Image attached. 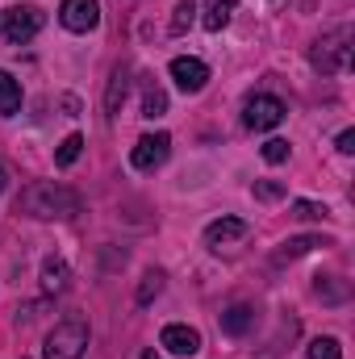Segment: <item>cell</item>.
<instances>
[{
  "instance_id": "cell-28",
  "label": "cell",
  "mask_w": 355,
  "mask_h": 359,
  "mask_svg": "<svg viewBox=\"0 0 355 359\" xmlns=\"http://www.w3.org/2000/svg\"><path fill=\"white\" fill-rule=\"evenodd\" d=\"M21 359H25V355H21Z\"/></svg>"
},
{
  "instance_id": "cell-24",
  "label": "cell",
  "mask_w": 355,
  "mask_h": 359,
  "mask_svg": "<svg viewBox=\"0 0 355 359\" xmlns=\"http://www.w3.org/2000/svg\"><path fill=\"white\" fill-rule=\"evenodd\" d=\"M284 192H288V188H284L280 180H255V196H260V201H280Z\"/></svg>"
},
{
  "instance_id": "cell-3",
  "label": "cell",
  "mask_w": 355,
  "mask_h": 359,
  "mask_svg": "<svg viewBox=\"0 0 355 359\" xmlns=\"http://www.w3.org/2000/svg\"><path fill=\"white\" fill-rule=\"evenodd\" d=\"M84 351H88V326L76 318L59 322L42 343V359H80Z\"/></svg>"
},
{
  "instance_id": "cell-16",
  "label": "cell",
  "mask_w": 355,
  "mask_h": 359,
  "mask_svg": "<svg viewBox=\"0 0 355 359\" xmlns=\"http://www.w3.org/2000/svg\"><path fill=\"white\" fill-rule=\"evenodd\" d=\"M163 113H168V92L159 88L155 80H147V88H142V117L155 121V117H163Z\"/></svg>"
},
{
  "instance_id": "cell-2",
  "label": "cell",
  "mask_w": 355,
  "mask_h": 359,
  "mask_svg": "<svg viewBox=\"0 0 355 359\" xmlns=\"http://www.w3.org/2000/svg\"><path fill=\"white\" fill-rule=\"evenodd\" d=\"M309 63H314L322 76H339V72H347V67H351V25H339V29H330L326 38H318Z\"/></svg>"
},
{
  "instance_id": "cell-12",
  "label": "cell",
  "mask_w": 355,
  "mask_h": 359,
  "mask_svg": "<svg viewBox=\"0 0 355 359\" xmlns=\"http://www.w3.org/2000/svg\"><path fill=\"white\" fill-rule=\"evenodd\" d=\"M234 4H239V0H209V4H205V17H201V25H205L209 34L226 29V25H230V17H234Z\"/></svg>"
},
{
  "instance_id": "cell-4",
  "label": "cell",
  "mask_w": 355,
  "mask_h": 359,
  "mask_svg": "<svg viewBox=\"0 0 355 359\" xmlns=\"http://www.w3.org/2000/svg\"><path fill=\"white\" fill-rule=\"evenodd\" d=\"M42 8H34V4H13V8H4L0 13V42H8V46H25L38 29H42Z\"/></svg>"
},
{
  "instance_id": "cell-18",
  "label": "cell",
  "mask_w": 355,
  "mask_h": 359,
  "mask_svg": "<svg viewBox=\"0 0 355 359\" xmlns=\"http://www.w3.org/2000/svg\"><path fill=\"white\" fill-rule=\"evenodd\" d=\"M314 247H326V243H322V238H309V234H305V238H288V243L280 247V259H297V255H309Z\"/></svg>"
},
{
  "instance_id": "cell-5",
  "label": "cell",
  "mask_w": 355,
  "mask_h": 359,
  "mask_svg": "<svg viewBox=\"0 0 355 359\" xmlns=\"http://www.w3.org/2000/svg\"><path fill=\"white\" fill-rule=\"evenodd\" d=\"M284 100L280 96H267V92H260V96H247V104H243V126L247 130H255V134H264V130H276L280 121H284Z\"/></svg>"
},
{
  "instance_id": "cell-17",
  "label": "cell",
  "mask_w": 355,
  "mask_h": 359,
  "mask_svg": "<svg viewBox=\"0 0 355 359\" xmlns=\"http://www.w3.org/2000/svg\"><path fill=\"white\" fill-rule=\"evenodd\" d=\"M80 151H84V138H80V134H67V138L59 142V155H55V163H59V168H72V163L80 159Z\"/></svg>"
},
{
  "instance_id": "cell-11",
  "label": "cell",
  "mask_w": 355,
  "mask_h": 359,
  "mask_svg": "<svg viewBox=\"0 0 355 359\" xmlns=\"http://www.w3.org/2000/svg\"><path fill=\"white\" fill-rule=\"evenodd\" d=\"M126 92H130V67L121 63V67L109 76V92H105V113H109V117H117V113H121Z\"/></svg>"
},
{
  "instance_id": "cell-27",
  "label": "cell",
  "mask_w": 355,
  "mask_h": 359,
  "mask_svg": "<svg viewBox=\"0 0 355 359\" xmlns=\"http://www.w3.org/2000/svg\"><path fill=\"white\" fill-rule=\"evenodd\" d=\"M142 359H159V351H147V355H142Z\"/></svg>"
},
{
  "instance_id": "cell-23",
  "label": "cell",
  "mask_w": 355,
  "mask_h": 359,
  "mask_svg": "<svg viewBox=\"0 0 355 359\" xmlns=\"http://www.w3.org/2000/svg\"><path fill=\"white\" fill-rule=\"evenodd\" d=\"M284 159H288V142H284V138H267L264 142V163L276 168V163H284Z\"/></svg>"
},
{
  "instance_id": "cell-22",
  "label": "cell",
  "mask_w": 355,
  "mask_h": 359,
  "mask_svg": "<svg viewBox=\"0 0 355 359\" xmlns=\"http://www.w3.org/2000/svg\"><path fill=\"white\" fill-rule=\"evenodd\" d=\"M309 359H343V347L335 339H314L309 343Z\"/></svg>"
},
{
  "instance_id": "cell-13",
  "label": "cell",
  "mask_w": 355,
  "mask_h": 359,
  "mask_svg": "<svg viewBox=\"0 0 355 359\" xmlns=\"http://www.w3.org/2000/svg\"><path fill=\"white\" fill-rule=\"evenodd\" d=\"M251 326H255V309H247V305H230V309L222 313V330H226V334H234V339H239V334H247Z\"/></svg>"
},
{
  "instance_id": "cell-1",
  "label": "cell",
  "mask_w": 355,
  "mask_h": 359,
  "mask_svg": "<svg viewBox=\"0 0 355 359\" xmlns=\"http://www.w3.org/2000/svg\"><path fill=\"white\" fill-rule=\"evenodd\" d=\"M17 209L25 217H38V222H51V217H76L80 213V192H72L67 184L59 180H38L21 192Z\"/></svg>"
},
{
  "instance_id": "cell-25",
  "label": "cell",
  "mask_w": 355,
  "mask_h": 359,
  "mask_svg": "<svg viewBox=\"0 0 355 359\" xmlns=\"http://www.w3.org/2000/svg\"><path fill=\"white\" fill-rule=\"evenodd\" d=\"M339 155H355V130H343L339 134Z\"/></svg>"
},
{
  "instance_id": "cell-6",
  "label": "cell",
  "mask_w": 355,
  "mask_h": 359,
  "mask_svg": "<svg viewBox=\"0 0 355 359\" xmlns=\"http://www.w3.org/2000/svg\"><path fill=\"white\" fill-rule=\"evenodd\" d=\"M168 155H172V138H168V134H147V138H138V147L130 151V163H134L138 172H155V168L168 163Z\"/></svg>"
},
{
  "instance_id": "cell-26",
  "label": "cell",
  "mask_w": 355,
  "mask_h": 359,
  "mask_svg": "<svg viewBox=\"0 0 355 359\" xmlns=\"http://www.w3.org/2000/svg\"><path fill=\"white\" fill-rule=\"evenodd\" d=\"M4 184H8V176H4V168H0V192H4Z\"/></svg>"
},
{
  "instance_id": "cell-10",
  "label": "cell",
  "mask_w": 355,
  "mask_h": 359,
  "mask_svg": "<svg viewBox=\"0 0 355 359\" xmlns=\"http://www.w3.org/2000/svg\"><path fill=\"white\" fill-rule=\"evenodd\" d=\"M159 343H163V347H168L172 355H196V351H201V334H196L192 326H180V322L163 326Z\"/></svg>"
},
{
  "instance_id": "cell-19",
  "label": "cell",
  "mask_w": 355,
  "mask_h": 359,
  "mask_svg": "<svg viewBox=\"0 0 355 359\" xmlns=\"http://www.w3.org/2000/svg\"><path fill=\"white\" fill-rule=\"evenodd\" d=\"M159 292H163V271H147L142 284H138V305H151Z\"/></svg>"
},
{
  "instance_id": "cell-14",
  "label": "cell",
  "mask_w": 355,
  "mask_h": 359,
  "mask_svg": "<svg viewBox=\"0 0 355 359\" xmlns=\"http://www.w3.org/2000/svg\"><path fill=\"white\" fill-rule=\"evenodd\" d=\"M67 280H72V271H67V264H63L59 255H51V259L42 264V288H46V292H63Z\"/></svg>"
},
{
  "instance_id": "cell-20",
  "label": "cell",
  "mask_w": 355,
  "mask_h": 359,
  "mask_svg": "<svg viewBox=\"0 0 355 359\" xmlns=\"http://www.w3.org/2000/svg\"><path fill=\"white\" fill-rule=\"evenodd\" d=\"M196 21V0H176V17H172V34H184Z\"/></svg>"
},
{
  "instance_id": "cell-9",
  "label": "cell",
  "mask_w": 355,
  "mask_h": 359,
  "mask_svg": "<svg viewBox=\"0 0 355 359\" xmlns=\"http://www.w3.org/2000/svg\"><path fill=\"white\" fill-rule=\"evenodd\" d=\"M172 80H176L180 92L192 96V92H201L209 84V67H205L201 59H184V55H180V59H172Z\"/></svg>"
},
{
  "instance_id": "cell-15",
  "label": "cell",
  "mask_w": 355,
  "mask_h": 359,
  "mask_svg": "<svg viewBox=\"0 0 355 359\" xmlns=\"http://www.w3.org/2000/svg\"><path fill=\"white\" fill-rule=\"evenodd\" d=\"M13 113H21V84L8 72H0V117H13Z\"/></svg>"
},
{
  "instance_id": "cell-8",
  "label": "cell",
  "mask_w": 355,
  "mask_h": 359,
  "mask_svg": "<svg viewBox=\"0 0 355 359\" xmlns=\"http://www.w3.org/2000/svg\"><path fill=\"white\" fill-rule=\"evenodd\" d=\"M247 230H251V226H247L243 217H217V222L205 226V243H209L213 251H222V247H230V243H243Z\"/></svg>"
},
{
  "instance_id": "cell-7",
  "label": "cell",
  "mask_w": 355,
  "mask_h": 359,
  "mask_svg": "<svg viewBox=\"0 0 355 359\" xmlns=\"http://www.w3.org/2000/svg\"><path fill=\"white\" fill-rule=\"evenodd\" d=\"M59 21L72 29V34H88L100 25V4L96 0H63L59 4Z\"/></svg>"
},
{
  "instance_id": "cell-21",
  "label": "cell",
  "mask_w": 355,
  "mask_h": 359,
  "mask_svg": "<svg viewBox=\"0 0 355 359\" xmlns=\"http://www.w3.org/2000/svg\"><path fill=\"white\" fill-rule=\"evenodd\" d=\"M330 209L326 205H314V201H293V217H301V222H322Z\"/></svg>"
}]
</instances>
